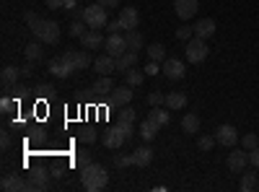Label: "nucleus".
Listing matches in <instances>:
<instances>
[{
  "label": "nucleus",
  "mask_w": 259,
  "mask_h": 192,
  "mask_svg": "<svg viewBox=\"0 0 259 192\" xmlns=\"http://www.w3.org/2000/svg\"><path fill=\"white\" fill-rule=\"evenodd\" d=\"M80 182L83 187L89 189V192H99L106 187V182H109V174H106V169L101 164H89L85 169H80Z\"/></svg>",
  "instance_id": "1"
},
{
  "label": "nucleus",
  "mask_w": 259,
  "mask_h": 192,
  "mask_svg": "<svg viewBox=\"0 0 259 192\" xmlns=\"http://www.w3.org/2000/svg\"><path fill=\"white\" fill-rule=\"evenodd\" d=\"M83 21H85V26H89V29H106L109 16H106V8L101 3H94V6L83 8Z\"/></svg>",
  "instance_id": "2"
},
{
  "label": "nucleus",
  "mask_w": 259,
  "mask_h": 192,
  "mask_svg": "<svg viewBox=\"0 0 259 192\" xmlns=\"http://www.w3.org/2000/svg\"><path fill=\"white\" fill-rule=\"evenodd\" d=\"M31 31H34V36L41 42V45H57V42H60V26L55 24V21L39 18V24Z\"/></svg>",
  "instance_id": "3"
},
{
  "label": "nucleus",
  "mask_w": 259,
  "mask_h": 192,
  "mask_svg": "<svg viewBox=\"0 0 259 192\" xmlns=\"http://www.w3.org/2000/svg\"><path fill=\"white\" fill-rule=\"evenodd\" d=\"M187 60L189 62H202L207 55H210V50H207V45H205V39H200V36H192L189 42H187Z\"/></svg>",
  "instance_id": "4"
},
{
  "label": "nucleus",
  "mask_w": 259,
  "mask_h": 192,
  "mask_svg": "<svg viewBox=\"0 0 259 192\" xmlns=\"http://www.w3.org/2000/svg\"><path fill=\"white\" fill-rule=\"evenodd\" d=\"M50 75H55V78H70L73 73H75V65L65 57V52L60 55V57H55V60H50Z\"/></svg>",
  "instance_id": "5"
},
{
  "label": "nucleus",
  "mask_w": 259,
  "mask_h": 192,
  "mask_svg": "<svg viewBox=\"0 0 259 192\" xmlns=\"http://www.w3.org/2000/svg\"><path fill=\"white\" fill-rule=\"evenodd\" d=\"M101 143H104L106 148H112V151H117V148H122V145L127 143V138H124V133L119 130V125L114 122L112 127H106V130L101 133Z\"/></svg>",
  "instance_id": "6"
},
{
  "label": "nucleus",
  "mask_w": 259,
  "mask_h": 192,
  "mask_svg": "<svg viewBox=\"0 0 259 192\" xmlns=\"http://www.w3.org/2000/svg\"><path fill=\"white\" fill-rule=\"evenodd\" d=\"M226 164H228L231 172L241 174L246 166H251V164H249V151H246V148H233V151L228 153V161H226Z\"/></svg>",
  "instance_id": "7"
},
{
  "label": "nucleus",
  "mask_w": 259,
  "mask_h": 192,
  "mask_svg": "<svg viewBox=\"0 0 259 192\" xmlns=\"http://www.w3.org/2000/svg\"><path fill=\"white\" fill-rule=\"evenodd\" d=\"M104 50H106V55H112L114 60L119 57V55H124L130 47H127V36H122L119 31H114V34H109V39L104 42Z\"/></svg>",
  "instance_id": "8"
},
{
  "label": "nucleus",
  "mask_w": 259,
  "mask_h": 192,
  "mask_svg": "<svg viewBox=\"0 0 259 192\" xmlns=\"http://www.w3.org/2000/svg\"><path fill=\"white\" fill-rule=\"evenodd\" d=\"M161 73H163L166 78H171V81H179V78H184L187 68H184V62H182V60H177V57H166V60H163V65H161Z\"/></svg>",
  "instance_id": "9"
},
{
  "label": "nucleus",
  "mask_w": 259,
  "mask_h": 192,
  "mask_svg": "<svg viewBox=\"0 0 259 192\" xmlns=\"http://www.w3.org/2000/svg\"><path fill=\"white\" fill-rule=\"evenodd\" d=\"M215 140H218L221 145H236L239 143V130H236L233 125H221L218 130H215Z\"/></svg>",
  "instance_id": "10"
},
{
  "label": "nucleus",
  "mask_w": 259,
  "mask_h": 192,
  "mask_svg": "<svg viewBox=\"0 0 259 192\" xmlns=\"http://www.w3.org/2000/svg\"><path fill=\"white\" fill-rule=\"evenodd\" d=\"M104 36H101V29H89L83 36H80V45H83V50H101L104 47Z\"/></svg>",
  "instance_id": "11"
},
{
  "label": "nucleus",
  "mask_w": 259,
  "mask_h": 192,
  "mask_svg": "<svg viewBox=\"0 0 259 192\" xmlns=\"http://www.w3.org/2000/svg\"><path fill=\"white\" fill-rule=\"evenodd\" d=\"M130 101H133V86H130V83L114 86V91H112V96H109V104H114V106H124V104H130Z\"/></svg>",
  "instance_id": "12"
},
{
  "label": "nucleus",
  "mask_w": 259,
  "mask_h": 192,
  "mask_svg": "<svg viewBox=\"0 0 259 192\" xmlns=\"http://www.w3.org/2000/svg\"><path fill=\"white\" fill-rule=\"evenodd\" d=\"M65 57H68L73 65H75V70H85L89 65H94V60H91V55H89V50H68L65 52Z\"/></svg>",
  "instance_id": "13"
},
{
  "label": "nucleus",
  "mask_w": 259,
  "mask_h": 192,
  "mask_svg": "<svg viewBox=\"0 0 259 192\" xmlns=\"http://www.w3.org/2000/svg\"><path fill=\"white\" fill-rule=\"evenodd\" d=\"M94 68H96V73L99 75H112V73H117V60L112 57V55H99L96 60H94Z\"/></svg>",
  "instance_id": "14"
},
{
  "label": "nucleus",
  "mask_w": 259,
  "mask_h": 192,
  "mask_svg": "<svg viewBox=\"0 0 259 192\" xmlns=\"http://www.w3.org/2000/svg\"><path fill=\"white\" fill-rule=\"evenodd\" d=\"M0 187H3L6 192H26L29 189L26 179L21 177V174H6L3 182H0Z\"/></svg>",
  "instance_id": "15"
},
{
  "label": "nucleus",
  "mask_w": 259,
  "mask_h": 192,
  "mask_svg": "<svg viewBox=\"0 0 259 192\" xmlns=\"http://www.w3.org/2000/svg\"><path fill=\"white\" fill-rule=\"evenodd\" d=\"M26 184H29V189L26 192H41V189H47V172L45 169H34V172L29 174V179H26Z\"/></svg>",
  "instance_id": "16"
},
{
  "label": "nucleus",
  "mask_w": 259,
  "mask_h": 192,
  "mask_svg": "<svg viewBox=\"0 0 259 192\" xmlns=\"http://www.w3.org/2000/svg\"><path fill=\"white\" fill-rule=\"evenodd\" d=\"M174 11L182 21H189L197 13V0H174Z\"/></svg>",
  "instance_id": "17"
},
{
  "label": "nucleus",
  "mask_w": 259,
  "mask_h": 192,
  "mask_svg": "<svg viewBox=\"0 0 259 192\" xmlns=\"http://www.w3.org/2000/svg\"><path fill=\"white\" fill-rule=\"evenodd\" d=\"M119 24L124 26V31H130V29H138V24H140L138 8H122V11H119Z\"/></svg>",
  "instance_id": "18"
},
{
  "label": "nucleus",
  "mask_w": 259,
  "mask_h": 192,
  "mask_svg": "<svg viewBox=\"0 0 259 192\" xmlns=\"http://www.w3.org/2000/svg\"><path fill=\"white\" fill-rule=\"evenodd\" d=\"M18 78H24V75H21V68H16V65H6L3 73H0V81H3V91H8L11 86H16Z\"/></svg>",
  "instance_id": "19"
},
{
  "label": "nucleus",
  "mask_w": 259,
  "mask_h": 192,
  "mask_svg": "<svg viewBox=\"0 0 259 192\" xmlns=\"http://www.w3.org/2000/svg\"><path fill=\"white\" fill-rule=\"evenodd\" d=\"M212 34H215V21H212V18H200L197 24H194V36L210 39Z\"/></svg>",
  "instance_id": "20"
},
{
  "label": "nucleus",
  "mask_w": 259,
  "mask_h": 192,
  "mask_svg": "<svg viewBox=\"0 0 259 192\" xmlns=\"http://www.w3.org/2000/svg\"><path fill=\"white\" fill-rule=\"evenodd\" d=\"M135 62H138V52H133V50H127L124 55H119L117 57V73H127L130 68H135Z\"/></svg>",
  "instance_id": "21"
},
{
  "label": "nucleus",
  "mask_w": 259,
  "mask_h": 192,
  "mask_svg": "<svg viewBox=\"0 0 259 192\" xmlns=\"http://www.w3.org/2000/svg\"><path fill=\"white\" fill-rule=\"evenodd\" d=\"M239 187H241V192H251V189H256V187H259V174L251 172V169H244Z\"/></svg>",
  "instance_id": "22"
},
{
  "label": "nucleus",
  "mask_w": 259,
  "mask_h": 192,
  "mask_svg": "<svg viewBox=\"0 0 259 192\" xmlns=\"http://www.w3.org/2000/svg\"><path fill=\"white\" fill-rule=\"evenodd\" d=\"M133 161H135V166H148L150 161H153V148H148V145H140V148H135L133 151Z\"/></svg>",
  "instance_id": "23"
},
{
  "label": "nucleus",
  "mask_w": 259,
  "mask_h": 192,
  "mask_svg": "<svg viewBox=\"0 0 259 192\" xmlns=\"http://www.w3.org/2000/svg\"><path fill=\"white\" fill-rule=\"evenodd\" d=\"M96 96H106V94H112L114 91V81H112V75H101L96 83H94V89H91Z\"/></svg>",
  "instance_id": "24"
},
{
  "label": "nucleus",
  "mask_w": 259,
  "mask_h": 192,
  "mask_svg": "<svg viewBox=\"0 0 259 192\" xmlns=\"http://www.w3.org/2000/svg\"><path fill=\"white\" fill-rule=\"evenodd\" d=\"M182 130H184L187 135H194V133H200V117L194 114V112H187V114L182 117Z\"/></svg>",
  "instance_id": "25"
},
{
  "label": "nucleus",
  "mask_w": 259,
  "mask_h": 192,
  "mask_svg": "<svg viewBox=\"0 0 259 192\" xmlns=\"http://www.w3.org/2000/svg\"><path fill=\"white\" fill-rule=\"evenodd\" d=\"M158 130H161V125H156L150 117L140 122V138H143V140H153V138L158 135Z\"/></svg>",
  "instance_id": "26"
},
{
  "label": "nucleus",
  "mask_w": 259,
  "mask_h": 192,
  "mask_svg": "<svg viewBox=\"0 0 259 192\" xmlns=\"http://www.w3.org/2000/svg\"><path fill=\"white\" fill-rule=\"evenodd\" d=\"M124 36H127V47L133 50V52H140V50L145 47V39H143V34H140L138 29H130Z\"/></svg>",
  "instance_id": "27"
},
{
  "label": "nucleus",
  "mask_w": 259,
  "mask_h": 192,
  "mask_svg": "<svg viewBox=\"0 0 259 192\" xmlns=\"http://www.w3.org/2000/svg\"><path fill=\"white\" fill-rule=\"evenodd\" d=\"M166 106H168V109H184V106H187V94H182V91L166 94Z\"/></svg>",
  "instance_id": "28"
},
{
  "label": "nucleus",
  "mask_w": 259,
  "mask_h": 192,
  "mask_svg": "<svg viewBox=\"0 0 259 192\" xmlns=\"http://www.w3.org/2000/svg\"><path fill=\"white\" fill-rule=\"evenodd\" d=\"M24 55H26V60H31V62H39V60H41V55H45V50H41V42L36 39V42H31V45H26Z\"/></svg>",
  "instance_id": "29"
},
{
  "label": "nucleus",
  "mask_w": 259,
  "mask_h": 192,
  "mask_svg": "<svg viewBox=\"0 0 259 192\" xmlns=\"http://www.w3.org/2000/svg\"><path fill=\"white\" fill-rule=\"evenodd\" d=\"M73 164H75L78 169H85L89 164H94V156H91V151H89V148H80V151H75V156H73Z\"/></svg>",
  "instance_id": "30"
},
{
  "label": "nucleus",
  "mask_w": 259,
  "mask_h": 192,
  "mask_svg": "<svg viewBox=\"0 0 259 192\" xmlns=\"http://www.w3.org/2000/svg\"><path fill=\"white\" fill-rule=\"evenodd\" d=\"M145 81V70H138V68H130L127 73H124V83H130V86H140V83Z\"/></svg>",
  "instance_id": "31"
},
{
  "label": "nucleus",
  "mask_w": 259,
  "mask_h": 192,
  "mask_svg": "<svg viewBox=\"0 0 259 192\" xmlns=\"http://www.w3.org/2000/svg\"><path fill=\"white\" fill-rule=\"evenodd\" d=\"M148 117L153 120L156 125H161V127H163V125H168V120H171V114H168V112H163L161 106H150V114H148Z\"/></svg>",
  "instance_id": "32"
},
{
  "label": "nucleus",
  "mask_w": 259,
  "mask_h": 192,
  "mask_svg": "<svg viewBox=\"0 0 259 192\" xmlns=\"http://www.w3.org/2000/svg\"><path fill=\"white\" fill-rule=\"evenodd\" d=\"M78 140H80V143H85V145H91V143H96V140H99V135H96L94 127H80V130H78Z\"/></svg>",
  "instance_id": "33"
},
{
  "label": "nucleus",
  "mask_w": 259,
  "mask_h": 192,
  "mask_svg": "<svg viewBox=\"0 0 259 192\" xmlns=\"http://www.w3.org/2000/svg\"><path fill=\"white\" fill-rule=\"evenodd\" d=\"M138 120V114H135V109L130 104H124V106H119V112H117V122H135Z\"/></svg>",
  "instance_id": "34"
},
{
  "label": "nucleus",
  "mask_w": 259,
  "mask_h": 192,
  "mask_svg": "<svg viewBox=\"0 0 259 192\" xmlns=\"http://www.w3.org/2000/svg\"><path fill=\"white\" fill-rule=\"evenodd\" d=\"M148 50V57L150 60H156V62H163L166 60V47L163 45H150V47H145Z\"/></svg>",
  "instance_id": "35"
},
{
  "label": "nucleus",
  "mask_w": 259,
  "mask_h": 192,
  "mask_svg": "<svg viewBox=\"0 0 259 192\" xmlns=\"http://www.w3.org/2000/svg\"><path fill=\"white\" fill-rule=\"evenodd\" d=\"M29 91H31V89L26 86V83H16V86H11L6 94H11L13 99H18V101H21V99H26V96H29Z\"/></svg>",
  "instance_id": "36"
},
{
  "label": "nucleus",
  "mask_w": 259,
  "mask_h": 192,
  "mask_svg": "<svg viewBox=\"0 0 259 192\" xmlns=\"http://www.w3.org/2000/svg\"><path fill=\"white\" fill-rule=\"evenodd\" d=\"M85 31H89V26H85V21H83V18H78V21H73V24H70V36L80 39Z\"/></svg>",
  "instance_id": "37"
},
{
  "label": "nucleus",
  "mask_w": 259,
  "mask_h": 192,
  "mask_svg": "<svg viewBox=\"0 0 259 192\" xmlns=\"http://www.w3.org/2000/svg\"><path fill=\"white\" fill-rule=\"evenodd\" d=\"M0 109H3L6 114H8V112H16V109H18V99H13V96L6 94L3 99H0Z\"/></svg>",
  "instance_id": "38"
},
{
  "label": "nucleus",
  "mask_w": 259,
  "mask_h": 192,
  "mask_svg": "<svg viewBox=\"0 0 259 192\" xmlns=\"http://www.w3.org/2000/svg\"><path fill=\"white\" fill-rule=\"evenodd\" d=\"M114 166H117V169L135 166V161H133V153H117V156H114Z\"/></svg>",
  "instance_id": "39"
},
{
  "label": "nucleus",
  "mask_w": 259,
  "mask_h": 192,
  "mask_svg": "<svg viewBox=\"0 0 259 192\" xmlns=\"http://www.w3.org/2000/svg\"><path fill=\"white\" fill-rule=\"evenodd\" d=\"M215 143H218V140H215V135H200L197 138V148H200V151H212Z\"/></svg>",
  "instance_id": "40"
},
{
  "label": "nucleus",
  "mask_w": 259,
  "mask_h": 192,
  "mask_svg": "<svg viewBox=\"0 0 259 192\" xmlns=\"http://www.w3.org/2000/svg\"><path fill=\"white\" fill-rule=\"evenodd\" d=\"M36 96H41V99H50L52 96V91H55V86H52V83H36Z\"/></svg>",
  "instance_id": "41"
},
{
  "label": "nucleus",
  "mask_w": 259,
  "mask_h": 192,
  "mask_svg": "<svg viewBox=\"0 0 259 192\" xmlns=\"http://www.w3.org/2000/svg\"><path fill=\"white\" fill-rule=\"evenodd\" d=\"M192 36H194V26H184V24H182V26L177 29V39H179V42H189Z\"/></svg>",
  "instance_id": "42"
},
{
  "label": "nucleus",
  "mask_w": 259,
  "mask_h": 192,
  "mask_svg": "<svg viewBox=\"0 0 259 192\" xmlns=\"http://www.w3.org/2000/svg\"><path fill=\"white\" fill-rule=\"evenodd\" d=\"M241 145L246 148V151H254V148L259 145V135H254V133H246V135H244V140H241Z\"/></svg>",
  "instance_id": "43"
},
{
  "label": "nucleus",
  "mask_w": 259,
  "mask_h": 192,
  "mask_svg": "<svg viewBox=\"0 0 259 192\" xmlns=\"http://www.w3.org/2000/svg\"><path fill=\"white\" fill-rule=\"evenodd\" d=\"M148 104H150V106H161V104H166V96H163L161 91H153V94L148 96Z\"/></svg>",
  "instance_id": "44"
},
{
  "label": "nucleus",
  "mask_w": 259,
  "mask_h": 192,
  "mask_svg": "<svg viewBox=\"0 0 259 192\" xmlns=\"http://www.w3.org/2000/svg\"><path fill=\"white\" fill-rule=\"evenodd\" d=\"M34 70H36V62H31V60H26V65H21V75L24 78H31Z\"/></svg>",
  "instance_id": "45"
},
{
  "label": "nucleus",
  "mask_w": 259,
  "mask_h": 192,
  "mask_svg": "<svg viewBox=\"0 0 259 192\" xmlns=\"http://www.w3.org/2000/svg\"><path fill=\"white\" fill-rule=\"evenodd\" d=\"M143 70H145V75H158V73H161V68H158V62H156V60H150Z\"/></svg>",
  "instance_id": "46"
},
{
  "label": "nucleus",
  "mask_w": 259,
  "mask_h": 192,
  "mask_svg": "<svg viewBox=\"0 0 259 192\" xmlns=\"http://www.w3.org/2000/svg\"><path fill=\"white\" fill-rule=\"evenodd\" d=\"M249 164H251L254 169H259V145L254 148V151H249Z\"/></svg>",
  "instance_id": "47"
},
{
  "label": "nucleus",
  "mask_w": 259,
  "mask_h": 192,
  "mask_svg": "<svg viewBox=\"0 0 259 192\" xmlns=\"http://www.w3.org/2000/svg\"><path fill=\"white\" fill-rule=\"evenodd\" d=\"M45 3H47V8L57 11V8H65V3H68V0H45Z\"/></svg>",
  "instance_id": "48"
},
{
  "label": "nucleus",
  "mask_w": 259,
  "mask_h": 192,
  "mask_svg": "<svg viewBox=\"0 0 259 192\" xmlns=\"http://www.w3.org/2000/svg\"><path fill=\"white\" fill-rule=\"evenodd\" d=\"M24 18H26V24H29V29H34V26L39 24V16H36V13H31V11H29V13H26Z\"/></svg>",
  "instance_id": "49"
},
{
  "label": "nucleus",
  "mask_w": 259,
  "mask_h": 192,
  "mask_svg": "<svg viewBox=\"0 0 259 192\" xmlns=\"http://www.w3.org/2000/svg\"><path fill=\"white\" fill-rule=\"evenodd\" d=\"M0 148H3V151H8V148H11V133L0 135Z\"/></svg>",
  "instance_id": "50"
},
{
  "label": "nucleus",
  "mask_w": 259,
  "mask_h": 192,
  "mask_svg": "<svg viewBox=\"0 0 259 192\" xmlns=\"http://www.w3.org/2000/svg\"><path fill=\"white\" fill-rule=\"evenodd\" d=\"M96 3H101L104 8H117V6H119V0H96Z\"/></svg>",
  "instance_id": "51"
},
{
  "label": "nucleus",
  "mask_w": 259,
  "mask_h": 192,
  "mask_svg": "<svg viewBox=\"0 0 259 192\" xmlns=\"http://www.w3.org/2000/svg\"><path fill=\"white\" fill-rule=\"evenodd\" d=\"M106 26H109V31H112V34H114V31H119V29H124V26L119 24V18H117V21H109Z\"/></svg>",
  "instance_id": "52"
}]
</instances>
